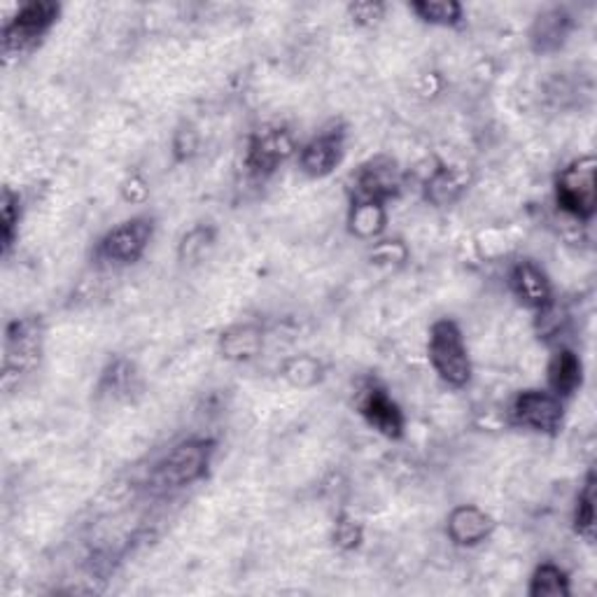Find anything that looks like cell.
<instances>
[{
  "label": "cell",
  "instance_id": "484cf974",
  "mask_svg": "<svg viewBox=\"0 0 597 597\" xmlns=\"http://www.w3.org/2000/svg\"><path fill=\"white\" fill-rule=\"evenodd\" d=\"M351 12V20L359 26H376L378 22L383 20L386 14V5L381 3H353L348 8Z\"/></svg>",
  "mask_w": 597,
  "mask_h": 597
},
{
  "label": "cell",
  "instance_id": "cb8c5ba5",
  "mask_svg": "<svg viewBox=\"0 0 597 597\" xmlns=\"http://www.w3.org/2000/svg\"><path fill=\"white\" fill-rule=\"evenodd\" d=\"M283 374L292 386L311 388L322 378V367H320L318 359H313L309 355H301V357L289 359L285 365V369H283Z\"/></svg>",
  "mask_w": 597,
  "mask_h": 597
},
{
  "label": "cell",
  "instance_id": "7c38bea8",
  "mask_svg": "<svg viewBox=\"0 0 597 597\" xmlns=\"http://www.w3.org/2000/svg\"><path fill=\"white\" fill-rule=\"evenodd\" d=\"M509 283H512V289L514 295L530 306V309H547V306L551 303V297H553V289H551V280L549 276L544 274V268L537 266L535 262L530 260H523L518 262L514 268H512V276H509Z\"/></svg>",
  "mask_w": 597,
  "mask_h": 597
},
{
  "label": "cell",
  "instance_id": "52a82bcc",
  "mask_svg": "<svg viewBox=\"0 0 597 597\" xmlns=\"http://www.w3.org/2000/svg\"><path fill=\"white\" fill-rule=\"evenodd\" d=\"M563 415V402L551 390H523L512 404L514 423L539 434H555Z\"/></svg>",
  "mask_w": 597,
  "mask_h": 597
},
{
  "label": "cell",
  "instance_id": "7a4b0ae2",
  "mask_svg": "<svg viewBox=\"0 0 597 597\" xmlns=\"http://www.w3.org/2000/svg\"><path fill=\"white\" fill-rule=\"evenodd\" d=\"M43 322L38 318H22L8 324L5 357H3V388L10 392L20 378L38 367L43 355Z\"/></svg>",
  "mask_w": 597,
  "mask_h": 597
},
{
  "label": "cell",
  "instance_id": "ac0fdd59",
  "mask_svg": "<svg viewBox=\"0 0 597 597\" xmlns=\"http://www.w3.org/2000/svg\"><path fill=\"white\" fill-rule=\"evenodd\" d=\"M136 388H138L136 367L126 359H115L101 378L99 394L111 397V400L119 402V400H129V397L136 392Z\"/></svg>",
  "mask_w": 597,
  "mask_h": 597
},
{
  "label": "cell",
  "instance_id": "ffe728a7",
  "mask_svg": "<svg viewBox=\"0 0 597 597\" xmlns=\"http://www.w3.org/2000/svg\"><path fill=\"white\" fill-rule=\"evenodd\" d=\"M530 595L532 597H560V595H570V578H567L565 570H560L553 563L539 565L537 572L532 574Z\"/></svg>",
  "mask_w": 597,
  "mask_h": 597
},
{
  "label": "cell",
  "instance_id": "30bf717a",
  "mask_svg": "<svg viewBox=\"0 0 597 597\" xmlns=\"http://www.w3.org/2000/svg\"><path fill=\"white\" fill-rule=\"evenodd\" d=\"M359 413L376 432L388 439H400L404 434V413L392 402V397L376 383H369L359 392Z\"/></svg>",
  "mask_w": 597,
  "mask_h": 597
},
{
  "label": "cell",
  "instance_id": "d6986e66",
  "mask_svg": "<svg viewBox=\"0 0 597 597\" xmlns=\"http://www.w3.org/2000/svg\"><path fill=\"white\" fill-rule=\"evenodd\" d=\"M386 222H388L386 206H381V204L361 202V204H353V208H351L348 225H351V231L359 239L378 237V233L386 229Z\"/></svg>",
  "mask_w": 597,
  "mask_h": 597
},
{
  "label": "cell",
  "instance_id": "8992f818",
  "mask_svg": "<svg viewBox=\"0 0 597 597\" xmlns=\"http://www.w3.org/2000/svg\"><path fill=\"white\" fill-rule=\"evenodd\" d=\"M402 175L397 161L390 157H374L361 164L353 177V204H381L400 194Z\"/></svg>",
  "mask_w": 597,
  "mask_h": 597
},
{
  "label": "cell",
  "instance_id": "5b68a950",
  "mask_svg": "<svg viewBox=\"0 0 597 597\" xmlns=\"http://www.w3.org/2000/svg\"><path fill=\"white\" fill-rule=\"evenodd\" d=\"M595 157H582L572 161L563 173L558 175L555 198L558 206L570 213L576 220H590L597 206L595 192Z\"/></svg>",
  "mask_w": 597,
  "mask_h": 597
},
{
  "label": "cell",
  "instance_id": "e0dca14e",
  "mask_svg": "<svg viewBox=\"0 0 597 597\" xmlns=\"http://www.w3.org/2000/svg\"><path fill=\"white\" fill-rule=\"evenodd\" d=\"M220 351L231 361H248L257 357L262 351V332L252 324H239L231 328L220 338Z\"/></svg>",
  "mask_w": 597,
  "mask_h": 597
},
{
  "label": "cell",
  "instance_id": "3957f363",
  "mask_svg": "<svg viewBox=\"0 0 597 597\" xmlns=\"http://www.w3.org/2000/svg\"><path fill=\"white\" fill-rule=\"evenodd\" d=\"M61 8L49 0H35L20 8L12 20L3 28V54L14 57V54H26L41 43L43 35L57 24Z\"/></svg>",
  "mask_w": 597,
  "mask_h": 597
},
{
  "label": "cell",
  "instance_id": "d4e9b609",
  "mask_svg": "<svg viewBox=\"0 0 597 597\" xmlns=\"http://www.w3.org/2000/svg\"><path fill=\"white\" fill-rule=\"evenodd\" d=\"M359 541H361V528H359V523H355L353 518L348 516H341L336 520V528H334V544L341 547V549H357L359 547Z\"/></svg>",
  "mask_w": 597,
  "mask_h": 597
},
{
  "label": "cell",
  "instance_id": "6da1fadb",
  "mask_svg": "<svg viewBox=\"0 0 597 597\" xmlns=\"http://www.w3.org/2000/svg\"><path fill=\"white\" fill-rule=\"evenodd\" d=\"M429 361L441 381L462 388L472 378V359H469L464 336L454 320H439L429 330Z\"/></svg>",
  "mask_w": 597,
  "mask_h": 597
},
{
  "label": "cell",
  "instance_id": "277c9868",
  "mask_svg": "<svg viewBox=\"0 0 597 597\" xmlns=\"http://www.w3.org/2000/svg\"><path fill=\"white\" fill-rule=\"evenodd\" d=\"M213 458V441L190 439L177 444L171 454L161 460L154 469L152 481L159 487H183L202 479Z\"/></svg>",
  "mask_w": 597,
  "mask_h": 597
},
{
  "label": "cell",
  "instance_id": "7402d4cb",
  "mask_svg": "<svg viewBox=\"0 0 597 597\" xmlns=\"http://www.w3.org/2000/svg\"><path fill=\"white\" fill-rule=\"evenodd\" d=\"M411 10L418 14L423 22L437 26H456L462 20V5L456 3V0H437V3L421 0V3H413Z\"/></svg>",
  "mask_w": 597,
  "mask_h": 597
},
{
  "label": "cell",
  "instance_id": "9a60e30c",
  "mask_svg": "<svg viewBox=\"0 0 597 597\" xmlns=\"http://www.w3.org/2000/svg\"><path fill=\"white\" fill-rule=\"evenodd\" d=\"M469 187V173L456 167H439L425 183V196L434 206H450Z\"/></svg>",
  "mask_w": 597,
  "mask_h": 597
},
{
  "label": "cell",
  "instance_id": "603a6c76",
  "mask_svg": "<svg viewBox=\"0 0 597 597\" xmlns=\"http://www.w3.org/2000/svg\"><path fill=\"white\" fill-rule=\"evenodd\" d=\"M16 227H20V196H16L10 187H5L3 202H0V237H3L5 255L14 245Z\"/></svg>",
  "mask_w": 597,
  "mask_h": 597
},
{
  "label": "cell",
  "instance_id": "4fadbf2b",
  "mask_svg": "<svg viewBox=\"0 0 597 597\" xmlns=\"http://www.w3.org/2000/svg\"><path fill=\"white\" fill-rule=\"evenodd\" d=\"M572 14L565 8L541 12L530 28V45L537 54H551L565 45L572 33Z\"/></svg>",
  "mask_w": 597,
  "mask_h": 597
},
{
  "label": "cell",
  "instance_id": "2e32d148",
  "mask_svg": "<svg viewBox=\"0 0 597 597\" xmlns=\"http://www.w3.org/2000/svg\"><path fill=\"white\" fill-rule=\"evenodd\" d=\"M584 383V365L576 353L558 351L549 365V388L555 397H570Z\"/></svg>",
  "mask_w": 597,
  "mask_h": 597
},
{
  "label": "cell",
  "instance_id": "ba28073f",
  "mask_svg": "<svg viewBox=\"0 0 597 597\" xmlns=\"http://www.w3.org/2000/svg\"><path fill=\"white\" fill-rule=\"evenodd\" d=\"M152 233L154 225L148 217L126 220L111 233H105V239L99 243V257L113 264H134L142 257V252L148 250Z\"/></svg>",
  "mask_w": 597,
  "mask_h": 597
},
{
  "label": "cell",
  "instance_id": "9c48e42d",
  "mask_svg": "<svg viewBox=\"0 0 597 597\" xmlns=\"http://www.w3.org/2000/svg\"><path fill=\"white\" fill-rule=\"evenodd\" d=\"M295 154V138L285 126H264L248 142L245 164L252 175H271Z\"/></svg>",
  "mask_w": 597,
  "mask_h": 597
},
{
  "label": "cell",
  "instance_id": "44dd1931",
  "mask_svg": "<svg viewBox=\"0 0 597 597\" xmlns=\"http://www.w3.org/2000/svg\"><path fill=\"white\" fill-rule=\"evenodd\" d=\"M574 530L582 535L586 541L595 539V477L588 474L582 493L576 497V512H574Z\"/></svg>",
  "mask_w": 597,
  "mask_h": 597
},
{
  "label": "cell",
  "instance_id": "8fae6325",
  "mask_svg": "<svg viewBox=\"0 0 597 597\" xmlns=\"http://www.w3.org/2000/svg\"><path fill=\"white\" fill-rule=\"evenodd\" d=\"M343 159V131L328 129L315 136L311 142L303 145L299 154L301 171L311 177H328Z\"/></svg>",
  "mask_w": 597,
  "mask_h": 597
},
{
  "label": "cell",
  "instance_id": "5bb4252c",
  "mask_svg": "<svg viewBox=\"0 0 597 597\" xmlns=\"http://www.w3.org/2000/svg\"><path fill=\"white\" fill-rule=\"evenodd\" d=\"M493 530L495 520L485 512H481L479 506L464 504L448 516V537L454 539L458 547H477L491 537Z\"/></svg>",
  "mask_w": 597,
  "mask_h": 597
}]
</instances>
